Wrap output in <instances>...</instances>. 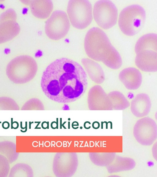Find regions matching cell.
Here are the masks:
<instances>
[{"instance_id": "12", "label": "cell", "mask_w": 157, "mask_h": 177, "mask_svg": "<svg viewBox=\"0 0 157 177\" xmlns=\"http://www.w3.org/2000/svg\"><path fill=\"white\" fill-rule=\"evenodd\" d=\"M51 126L52 129H56L57 123L55 121L52 122L51 125Z\"/></svg>"}, {"instance_id": "9", "label": "cell", "mask_w": 157, "mask_h": 177, "mask_svg": "<svg viewBox=\"0 0 157 177\" xmlns=\"http://www.w3.org/2000/svg\"><path fill=\"white\" fill-rule=\"evenodd\" d=\"M29 4L32 14L40 19L47 18L53 9V4L51 0L29 1Z\"/></svg>"}, {"instance_id": "24", "label": "cell", "mask_w": 157, "mask_h": 177, "mask_svg": "<svg viewBox=\"0 0 157 177\" xmlns=\"http://www.w3.org/2000/svg\"><path fill=\"white\" fill-rule=\"evenodd\" d=\"M49 122H47V129H49Z\"/></svg>"}, {"instance_id": "2", "label": "cell", "mask_w": 157, "mask_h": 177, "mask_svg": "<svg viewBox=\"0 0 157 177\" xmlns=\"http://www.w3.org/2000/svg\"><path fill=\"white\" fill-rule=\"evenodd\" d=\"M84 46L87 55L90 58L101 61L112 69L121 67L122 61L119 53L100 28L94 27L89 30L85 37Z\"/></svg>"}, {"instance_id": "7", "label": "cell", "mask_w": 157, "mask_h": 177, "mask_svg": "<svg viewBox=\"0 0 157 177\" xmlns=\"http://www.w3.org/2000/svg\"><path fill=\"white\" fill-rule=\"evenodd\" d=\"M157 54L156 52L152 50L141 51L137 53L136 64L142 70L147 72L156 71Z\"/></svg>"}, {"instance_id": "26", "label": "cell", "mask_w": 157, "mask_h": 177, "mask_svg": "<svg viewBox=\"0 0 157 177\" xmlns=\"http://www.w3.org/2000/svg\"><path fill=\"white\" fill-rule=\"evenodd\" d=\"M1 122H0V123H1Z\"/></svg>"}, {"instance_id": "23", "label": "cell", "mask_w": 157, "mask_h": 177, "mask_svg": "<svg viewBox=\"0 0 157 177\" xmlns=\"http://www.w3.org/2000/svg\"><path fill=\"white\" fill-rule=\"evenodd\" d=\"M68 129H70V122H68Z\"/></svg>"}, {"instance_id": "1", "label": "cell", "mask_w": 157, "mask_h": 177, "mask_svg": "<svg viewBox=\"0 0 157 177\" xmlns=\"http://www.w3.org/2000/svg\"><path fill=\"white\" fill-rule=\"evenodd\" d=\"M88 84L86 73L82 66L65 58L51 63L43 72L40 82L42 90L48 98L64 104L80 98Z\"/></svg>"}, {"instance_id": "10", "label": "cell", "mask_w": 157, "mask_h": 177, "mask_svg": "<svg viewBox=\"0 0 157 177\" xmlns=\"http://www.w3.org/2000/svg\"><path fill=\"white\" fill-rule=\"evenodd\" d=\"M157 35L154 33H149L140 37L135 46V51L137 54L146 50H152L157 52Z\"/></svg>"}, {"instance_id": "22", "label": "cell", "mask_w": 157, "mask_h": 177, "mask_svg": "<svg viewBox=\"0 0 157 177\" xmlns=\"http://www.w3.org/2000/svg\"><path fill=\"white\" fill-rule=\"evenodd\" d=\"M103 122H101V129H103Z\"/></svg>"}, {"instance_id": "17", "label": "cell", "mask_w": 157, "mask_h": 177, "mask_svg": "<svg viewBox=\"0 0 157 177\" xmlns=\"http://www.w3.org/2000/svg\"><path fill=\"white\" fill-rule=\"evenodd\" d=\"M11 129H13V118H11Z\"/></svg>"}, {"instance_id": "13", "label": "cell", "mask_w": 157, "mask_h": 177, "mask_svg": "<svg viewBox=\"0 0 157 177\" xmlns=\"http://www.w3.org/2000/svg\"><path fill=\"white\" fill-rule=\"evenodd\" d=\"M47 122L44 121L42 123L41 127L43 129H47Z\"/></svg>"}, {"instance_id": "8", "label": "cell", "mask_w": 157, "mask_h": 177, "mask_svg": "<svg viewBox=\"0 0 157 177\" xmlns=\"http://www.w3.org/2000/svg\"><path fill=\"white\" fill-rule=\"evenodd\" d=\"M20 30L15 19L0 18V44L12 39L19 33Z\"/></svg>"}, {"instance_id": "15", "label": "cell", "mask_w": 157, "mask_h": 177, "mask_svg": "<svg viewBox=\"0 0 157 177\" xmlns=\"http://www.w3.org/2000/svg\"><path fill=\"white\" fill-rule=\"evenodd\" d=\"M40 122H38V124L34 128L35 129H40V127H38V126L39 125L40 123Z\"/></svg>"}, {"instance_id": "19", "label": "cell", "mask_w": 157, "mask_h": 177, "mask_svg": "<svg viewBox=\"0 0 157 177\" xmlns=\"http://www.w3.org/2000/svg\"><path fill=\"white\" fill-rule=\"evenodd\" d=\"M103 123H106V129H108V122H106L104 121V122H103Z\"/></svg>"}, {"instance_id": "5", "label": "cell", "mask_w": 157, "mask_h": 177, "mask_svg": "<svg viewBox=\"0 0 157 177\" xmlns=\"http://www.w3.org/2000/svg\"><path fill=\"white\" fill-rule=\"evenodd\" d=\"M70 26L66 13L61 10H56L53 12L46 21L45 31L49 38L57 40L63 38L67 35Z\"/></svg>"}, {"instance_id": "14", "label": "cell", "mask_w": 157, "mask_h": 177, "mask_svg": "<svg viewBox=\"0 0 157 177\" xmlns=\"http://www.w3.org/2000/svg\"><path fill=\"white\" fill-rule=\"evenodd\" d=\"M20 123H20V127L21 129H22L23 130L25 129L26 127L27 126V122H25V127H23L22 126V122H21Z\"/></svg>"}, {"instance_id": "20", "label": "cell", "mask_w": 157, "mask_h": 177, "mask_svg": "<svg viewBox=\"0 0 157 177\" xmlns=\"http://www.w3.org/2000/svg\"><path fill=\"white\" fill-rule=\"evenodd\" d=\"M33 122H29V129H31V124L32 123H33Z\"/></svg>"}, {"instance_id": "3", "label": "cell", "mask_w": 157, "mask_h": 177, "mask_svg": "<svg viewBox=\"0 0 157 177\" xmlns=\"http://www.w3.org/2000/svg\"><path fill=\"white\" fill-rule=\"evenodd\" d=\"M145 18V12L142 6L136 4L131 5L124 8L120 13L119 26L124 34L132 36L141 29Z\"/></svg>"}, {"instance_id": "11", "label": "cell", "mask_w": 157, "mask_h": 177, "mask_svg": "<svg viewBox=\"0 0 157 177\" xmlns=\"http://www.w3.org/2000/svg\"><path fill=\"white\" fill-rule=\"evenodd\" d=\"M96 124H95L94 122L92 123V126L94 129H97L99 128L100 126H97L96 125L99 124V123L98 122L96 121Z\"/></svg>"}, {"instance_id": "18", "label": "cell", "mask_w": 157, "mask_h": 177, "mask_svg": "<svg viewBox=\"0 0 157 177\" xmlns=\"http://www.w3.org/2000/svg\"><path fill=\"white\" fill-rule=\"evenodd\" d=\"M66 122H64L62 124V126L64 128V129H66V128L64 126V125L66 123Z\"/></svg>"}, {"instance_id": "16", "label": "cell", "mask_w": 157, "mask_h": 177, "mask_svg": "<svg viewBox=\"0 0 157 177\" xmlns=\"http://www.w3.org/2000/svg\"><path fill=\"white\" fill-rule=\"evenodd\" d=\"M78 123H77L76 124H74L73 123H72V127L73 126H78Z\"/></svg>"}, {"instance_id": "4", "label": "cell", "mask_w": 157, "mask_h": 177, "mask_svg": "<svg viewBox=\"0 0 157 177\" xmlns=\"http://www.w3.org/2000/svg\"><path fill=\"white\" fill-rule=\"evenodd\" d=\"M67 12L71 24L76 28H85L91 22L92 6L88 0L69 1Z\"/></svg>"}, {"instance_id": "6", "label": "cell", "mask_w": 157, "mask_h": 177, "mask_svg": "<svg viewBox=\"0 0 157 177\" xmlns=\"http://www.w3.org/2000/svg\"><path fill=\"white\" fill-rule=\"evenodd\" d=\"M93 16L98 24L104 29H108L116 23L117 9L109 0H99L96 2L93 9Z\"/></svg>"}, {"instance_id": "21", "label": "cell", "mask_w": 157, "mask_h": 177, "mask_svg": "<svg viewBox=\"0 0 157 177\" xmlns=\"http://www.w3.org/2000/svg\"><path fill=\"white\" fill-rule=\"evenodd\" d=\"M108 123L109 122L110 123V129H112V123L111 122L109 121V122H107Z\"/></svg>"}, {"instance_id": "25", "label": "cell", "mask_w": 157, "mask_h": 177, "mask_svg": "<svg viewBox=\"0 0 157 177\" xmlns=\"http://www.w3.org/2000/svg\"><path fill=\"white\" fill-rule=\"evenodd\" d=\"M80 128L81 129H82V126H80Z\"/></svg>"}]
</instances>
